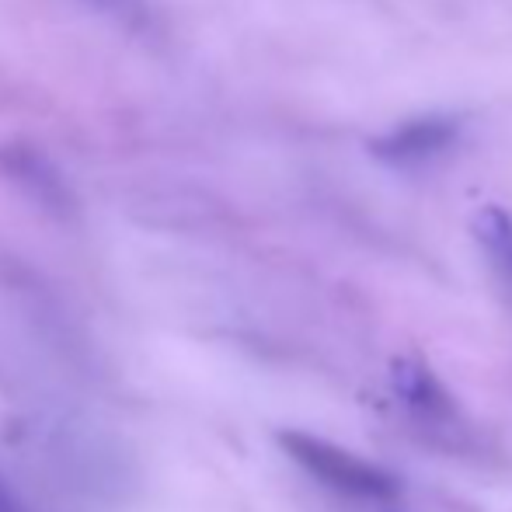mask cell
Masks as SVG:
<instances>
[{
	"instance_id": "7a4b0ae2",
	"label": "cell",
	"mask_w": 512,
	"mask_h": 512,
	"mask_svg": "<svg viewBox=\"0 0 512 512\" xmlns=\"http://www.w3.org/2000/svg\"><path fill=\"white\" fill-rule=\"evenodd\" d=\"M457 136L460 122L450 119V115H418V119H408L401 126L387 129V133L373 136L370 154L384 164L408 168V164H425L432 157L446 154L457 143Z\"/></svg>"
},
{
	"instance_id": "5b68a950",
	"label": "cell",
	"mask_w": 512,
	"mask_h": 512,
	"mask_svg": "<svg viewBox=\"0 0 512 512\" xmlns=\"http://www.w3.org/2000/svg\"><path fill=\"white\" fill-rule=\"evenodd\" d=\"M0 512H32L25 502L18 499V495L11 492V485H7L4 478H0Z\"/></svg>"
},
{
	"instance_id": "3957f363",
	"label": "cell",
	"mask_w": 512,
	"mask_h": 512,
	"mask_svg": "<svg viewBox=\"0 0 512 512\" xmlns=\"http://www.w3.org/2000/svg\"><path fill=\"white\" fill-rule=\"evenodd\" d=\"M391 387L401 401L418 411L422 418H446L450 415V394L443 391L432 370L415 359H394L391 366Z\"/></svg>"
},
{
	"instance_id": "6da1fadb",
	"label": "cell",
	"mask_w": 512,
	"mask_h": 512,
	"mask_svg": "<svg viewBox=\"0 0 512 512\" xmlns=\"http://www.w3.org/2000/svg\"><path fill=\"white\" fill-rule=\"evenodd\" d=\"M279 446H283L293 464L304 467L310 478H317L324 488H331L338 495L366 502H394L401 495V485L394 474H387L384 467L370 464V460L356 457V453L342 450V446L328 443L321 436L286 429L279 432Z\"/></svg>"
},
{
	"instance_id": "277c9868",
	"label": "cell",
	"mask_w": 512,
	"mask_h": 512,
	"mask_svg": "<svg viewBox=\"0 0 512 512\" xmlns=\"http://www.w3.org/2000/svg\"><path fill=\"white\" fill-rule=\"evenodd\" d=\"M471 230L474 241L481 244V251L492 262V269L512 290V213H506L502 206H481L471 216Z\"/></svg>"
}]
</instances>
